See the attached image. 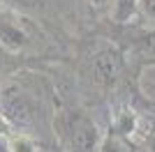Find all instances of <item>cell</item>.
<instances>
[{
  "label": "cell",
  "mask_w": 155,
  "mask_h": 152,
  "mask_svg": "<svg viewBox=\"0 0 155 152\" xmlns=\"http://www.w3.org/2000/svg\"><path fill=\"white\" fill-rule=\"evenodd\" d=\"M53 134L65 152H97L102 131L91 115L81 108H60L53 113Z\"/></svg>",
  "instance_id": "obj_1"
},
{
  "label": "cell",
  "mask_w": 155,
  "mask_h": 152,
  "mask_svg": "<svg viewBox=\"0 0 155 152\" xmlns=\"http://www.w3.org/2000/svg\"><path fill=\"white\" fill-rule=\"evenodd\" d=\"M0 44L16 55H28L44 44V35L23 9L0 0Z\"/></svg>",
  "instance_id": "obj_2"
},
{
  "label": "cell",
  "mask_w": 155,
  "mask_h": 152,
  "mask_svg": "<svg viewBox=\"0 0 155 152\" xmlns=\"http://www.w3.org/2000/svg\"><path fill=\"white\" fill-rule=\"evenodd\" d=\"M42 97L35 95L28 83L12 81L0 92V115L9 122V127H16L21 131H28L37 125L42 113Z\"/></svg>",
  "instance_id": "obj_3"
},
{
  "label": "cell",
  "mask_w": 155,
  "mask_h": 152,
  "mask_svg": "<svg viewBox=\"0 0 155 152\" xmlns=\"http://www.w3.org/2000/svg\"><path fill=\"white\" fill-rule=\"evenodd\" d=\"M123 30L118 35V46L123 51L125 60H139V62H155V28H127L120 23Z\"/></svg>",
  "instance_id": "obj_4"
},
{
  "label": "cell",
  "mask_w": 155,
  "mask_h": 152,
  "mask_svg": "<svg viewBox=\"0 0 155 152\" xmlns=\"http://www.w3.org/2000/svg\"><path fill=\"white\" fill-rule=\"evenodd\" d=\"M93 78L102 85H114V83L120 81V76L125 71V55L120 46H107V49L97 51L95 58H93Z\"/></svg>",
  "instance_id": "obj_5"
},
{
  "label": "cell",
  "mask_w": 155,
  "mask_h": 152,
  "mask_svg": "<svg viewBox=\"0 0 155 152\" xmlns=\"http://www.w3.org/2000/svg\"><path fill=\"white\" fill-rule=\"evenodd\" d=\"M139 14V0H114V21L118 25L130 23Z\"/></svg>",
  "instance_id": "obj_6"
},
{
  "label": "cell",
  "mask_w": 155,
  "mask_h": 152,
  "mask_svg": "<svg viewBox=\"0 0 155 152\" xmlns=\"http://www.w3.org/2000/svg\"><path fill=\"white\" fill-rule=\"evenodd\" d=\"M97 152H132V147H130V143H127L125 136H120V134H116L111 129V131L102 138Z\"/></svg>",
  "instance_id": "obj_7"
},
{
  "label": "cell",
  "mask_w": 155,
  "mask_h": 152,
  "mask_svg": "<svg viewBox=\"0 0 155 152\" xmlns=\"http://www.w3.org/2000/svg\"><path fill=\"white\" fill-rule=\"evenodd\" d=\"M19 58L16 53H12V51H7L5 46L0 44V76H7L12 69H16L19 67Z\"/></svg>",
  "instance_id": "obj_8"
},
{
  "label": "cell",
  "mask_w": 155,
  "mask_h": 152,
  "mask_svg": "<svg viewBox=\"0 0 155 152\" xmlns=\"http://www.w3.org/2000/svg\"><path fill=\"white\" fill-rule=\"evenodd\" d=\"M139 14L155 28V0H139Z\"/></svg>",
  "instance_id": "obj_9"
},
{
  "label": "cell",
  "mask_w": 155,
  "mask_h": 152,
  "mask_svg": "<svg viewBox=\"0 0 155 152\" xmlns=\"http://www.w3.org/2000/svg\"><path fill=\"white\" fill-rule=\"evenodd\" d=\"M9 134H12V127H9V122L0 115V136H9Z\"/></svg>",
  "instance_id": "obj_10"
},
{
  "label": "cell",
  "mask_w": 155,
  "mask_h": 152,
  "mask_svg": "<svg viewBox=\"0 0 155 152\" xmlns=\"http://www.w3.org/2000/svg\"><path fill=\"white\" fill-rule=\"evenodd\" d=\"M91 5H95V7H102V5H104V0H91Z\"/></svg>",
  "instance_id": "obj_11"
}]
</instances>
